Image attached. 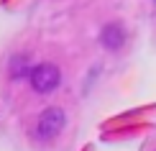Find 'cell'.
I'll return each mask as SVG.
<instances>
[{
    "instance_id": "cell-4",
    "label": "cell",
    "mask_w": 156,
    "mask_h": 151,
    "mask_svg": "<svg viewBox=\"0 0 156 151\" xmlns=\"http://www.w3.org/2000/svg\"><path fill=\"white\" fill-rule=\"evenodd\" d=\"M31 62H28V56L26 54H16V56H10V64H8V72H10V77L13 80H28L31 77Z\"/></svg>"
},
{
    "instance_id": "cell-2",
    "label": "cell",
    "mask_w": 156,
    "mask_h": 151,
    "mask_svg": "<svg viewBox=\"0 0 156 151\" xmlns=\"http://www.w3.org/2000/svg\"><path fill=\"white\" fill-rule=\"evenodd\" d=\"M67 126V113L62 108H46L36 120V136L41 141H51L64 131Z\"/></svg>"
},
{
    "instance_id": "cell-3",
    "label": "cell",
    "mask_w": 156,
    "mask_h": 151,
    "mask_svg": "<svg viewBox=\"0 0 156 151\" xmlns=\"http://www.w3.org/2000/svg\"><path fill=\"white\" fill-rule=\"evenodd\" d=\"M100 44L110 51H118L123 44H126V28H123L120 23H108L102 26L100 31Z\"/></svg>"
},
{
    "instance_id": "cell-1",
    "label": "cell",
    "mask_w": 156,
    "mask_h": 151,
    "mask_svg": "<svg viewBox=\"0 0 156 151\" xmlns=\"http://www.w3.org/2000/svg\"><path fill=\"white\" fill-rule=\"evenodd\" d=\"M28 82H31V87H34V92H38V95H49V92H54V90L59 87V82H62V72H59V67H56V64L41 62V64H36V67L31 69Z\"/></svg>"
}]
</instances>
